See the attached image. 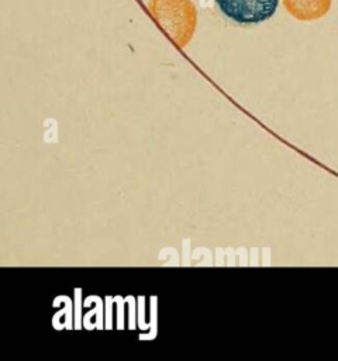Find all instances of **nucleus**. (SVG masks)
<instances>
[{
  "label": "nucleus",
  "mask_w": 338,
  "mask_h": 361,
  "mask_svg": "<svg viewBox=\"0 0 338 361\" xmlns=\"http://www.w3.org/2000/svg\"><path fill=\"white\" fill-rule=\"evenodd\" d=\"M148 10L179 47L189 44L197 24V8L192 0H149Z\"/></svg>",
  "instance_id": "obj_1"
},
{
  "label": "nucleus",
  "mask_w": 338,
  "mask_h": 361,
  "mask_svg": "<svg viewBox=\"0 0 338 361\" xmlns=\"http://www.w3.org/2000/svg\"><path fill=\"white\" fill-rule=\"evenodd\" d=\"M220 14L235 25L251 27L270 20L279 0H214Z\"/></svg>",
  "instance_id": "obj_2"
},
{
  "label": "nucleus",
  "mask_w": 338,
  "mask_h": 361,
  "mask_svg": "<svg viewBox=\"0 0 338 361\" xmlns=\"http://www.w3.org/2000/svg\"><path fill=\"white\" fill-rule=\"evenodd\" d=\"M286 11L299 21H315L331 10L332 0H282Z\"/></svg>",
  "instance_id": "obj_3"
}]
</instances>
